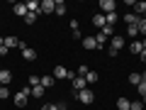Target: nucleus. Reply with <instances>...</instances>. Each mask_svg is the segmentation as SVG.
<instances>
[{
    "mask_svg": "<svg viewBox=\"0 0 146 110\" xmlns=\"http://www.w3.org/2000/svg\"><path fill=\"white\" fill-rule=\"evenodd\" d=\"M29 95H32V86H25V88H20V91L15 93V105H17V108H25Z\"/></svg>",
    "mask_w": 146,
    "mask_h": 110,
    "instance_id": "f257e3e1",
    "label": "nucleus"
},
{
    "mask_svg": "<svg viewBox=\"0 0 146 110\" xmlns=\"http://www.w3.org/2000/svg\"><path fill=\"white\" fill-rule=\"evenodd\" d=\"M78 100H80L83 105H90V103L95 100V93H93L90 88H85V91H80V93H78Z\"/></svg>",
    "mask_w": 146,
    "mask_h": 110,
    "instance_id": "f03ea898",
    "label": "nucleus"
},
{
    "mask_svg": "<svg viewBox=\"0 0 146 110\" xmlns=\"http://www.w3.org/2000/svg\"><path fill=\"white\" fill-rule=\"evenodd\" d=\"M54 10H56V3L54 0H42L39 3V12H44V15H51Z\"/></svg>",
    "mask_w": 146,
    "mask_h": 110,
    "instance_id": "7ed1b4c3",
    "label": "nucleus"
},
{
    "mask_svg": "<svg viewBox=\"0 0 146 110\" xmlns=\"http://www.w3.org/2000/svg\"><path fill=\"white\" fill-rule=\"evenodd\" d=\"M20 49H22V56H25L27 61H34V59H36V52L32 47H27L25 42H20Z\"/></svg>",
    "mask_w": 146,
    "mask_h": 110,
    "instance_id": "20e7f679",
    "label": "nucleus"
},
{
    "mask_svg": "<svg viewBox=\"0 0 146 110\" xmlns=\"http://www.w3.org/2000/svg\"><path fill=\"white\" fill-rule=\"evenodd\" d=\"M88 88V81L83 78V76H76V78H73V91H76V95L80 93V91H85Z\"/></svg>",
    "mask_w": 146,
    "mask_h": 110,
    "instance_id": "39448f33",
    "label": "nucleus"
},
{
    "mask_svg": "<svg viewBox=\"0 0 146 110\" xmlns=\"http://www.w3.org/2000/svg\"><path fill=\"white\" fill-rule=\"evenodd\" d=\"M110 49H115V52L124 49V37H122V34H112V47H110Z\"/></svg>",
    "mask_w": 146,
    "mask_h": 110,
    "instance_id": "423d86ee",
    "label": "nucleus"
},
{
    "mask_svg": "<svg viewBox=\"0 0 146 110\" xmlns=\"http://www.w3.org/2000/svg\"><path fill=\"white\" fill-rule=\"evenodd\" d=\"M54 78H56V81L68 78V68L66 66H54Z\"/></svg>",
    "mask_w": 146,
    "mask_h": 110,
    "instance_id": "0eeeda50",
    "label": "nucleus"
},
{
    "mask_svg": "<svg viewBox=\"0 0 146 110\" xmlns=\"http://www.w3.org/2000/svg\"><path fill=\"white\" fill-rule=\"evenodd\" d=\"M100 10H102L105 15L115 12V0H100Z\"/></svg>",
    "mask_w": 146,
    "mask_h": 110,
    "instance_id": "6e6552de",
    "label": "nucleus"
},
{
    "mask_svg": "<svg viewBox=\"0 0 146 110\" xmlns=\"http://www.w3.org/2000/svg\"><path fill=\"white\" fill-rule=\"evenodd\" d=\"M80 44H83L85 49H90V52H93V49H98V42H95L93 34H90V37H83V39H80Z\"/></svg>",
    "mask_w": 146,
    "mask_h": 110,
    "instance_id": "1a4fd4ad",
    "label": "nucleus"
},
{
    "mask_svg": "<svg viewBox=\"0 0 146 110\" xmlns=\"http://www.w3.org/2000/svg\"><path fill=\"white\" fill-rule=\"evenodd\" d=\"M12 10H15V15H17V17H22V20H25V17H27V12H29L25 3H15V7H12Z\"/></svg>",
    "mask_w": 146,
    "mask_h": 110,
    "instance_id": "9d476101",
    "label": "nucleus"
},
{
    "mask_svg": "<svg viewBox=\"0 0 146 110\" xmlns=\"http://www.w3.org/2000/svg\"><path fill=\"white\" fill-rule=\"evenodd\" d=\"M139 20H141V17L134 15V12H127V15H124V22H127L129 27H139Z\"/></svg>",
    "mask_w": 146,
    "mask_h": 110,
    "instance_id": "9b49d317",
    "label": "nucleus"
},
{
    "mask_svg": "<svg viewBox=\"0 0 146 110\" xmlns=\"http://www.w3.org/2000/svg\"><path fill=\"white\" fill-rule=\"evenodd\" d=\"M10 81H12V71L3 68V71H0V83H3V86H10Z\"/></svg>",
    "mask_w": 146,
    "mask_h": 110,
    "instance_id": "f8f14e48",
    "label": "nucleus"
},
{
    "mask_svg": "<svg viewBox=\"0 0 146 110\" xmlns=\"http://www.w3.org/2000/svg\"><path fill=\"white\" fill-rule=\"evenodd\" d=\"M71 32H73V37H76V39H83V34H80V25H78V20H71Z\"/></svg>",
    "mask_w": 146,
    "mask_h": 110,
    "instance_id": "ddd939ff",
    "label": "nucleus"
},
{
    "mask_svg": "<svg viewBox=\"0 0 146 110\" xmlns=\"http://www.w3.org/2000/svg\"><path fill=\"white\" fill-rule=\"evenodd\" d=\"M117 108H119V110H131V100L122 95V98H117Z\"/></svg>",
    "mask_w": 146,
    "mask_h": 110,
    "instance_id": "4468645a",
    "label": "nucleus"
},
{
    "mask_svg": "<svg viewBox=\"0 0 146 110\" xmlns=\"http://www.w3.org/2000/svg\"><path fill=\"white\" fill-rule=\"evenodd\" d=\"M134 15L146 17V3H134Z\"/></svg>",
    "mask_w": 146,
    "mask_h": 110,
    "instance_id": "2eb2a0df",
    "label": "nucleus"
},
{
    "mask_svg": "<svg viewBox=\"0 0 146 110\" xmlns=\"http://www.w3.org/2000/svg\"><path fill=\"white\" fill-rule=\"evenodd\" d=\"M129 49H131V54H136V56H139V54L144 52V44H141V42H136V39H134V42L129 44Z\"/></svg>",
    "mask_w": 146,
    "mask_h": 110,
    "instance_id": "dca6fc26",
    "label": "nucleus"
},
{
    "mask_svg": "<svg viewBox=\"0 0 146 110\" xmlns=\"http://www.w3.org/2000/svg\"><path fill=\"white\" fill-rule=\"evenodd\" d=\"M117 20H119V17H117V12H110V15H105V25H107V27H115Z\"/></svg>",
    "mask_w": 146,
    "mask_h": 110,
    "instance_id": "f3484780",
    "label": "nucleus"
},
{
    "mask_svg": "<svg viewBox=\"0 0 146 110\" xmlns=\"http://www.w3.org/2000/svg\"><path fill=\"white\" fill-rule=\"evenodd\" d=\"M107 39H110V37L105 34V32H98V34H95V42H98V47H105V44H107Z\"/></svg>",
    "mask_w": 146,
    "mask_h": 110,
    "instance_id": "a211bd4d",
    "label": "nucleus"
},
{
    "mask_svg": "<svg viewBox=\"0 0 146 110\" xmlns=\"http://www.w3.org/2000/svg\"><path fill=\"white\" fill-rule=\"evenodd\" d=\"M93 25L100 27V30H105V15H93Z\"/></svg>",
    "mask_w": 146,
    "mask_h": 110,
    "instance_id": "6ab92c4d",
    "label": "nucleus"
},
{
    "mask_svg": "<svg viewBox=\"0 0 146 110\" xmlns=\"http://www.w3.org/2000/svg\"><path fill=\"white\" fill-rule=\"evenodd\" d=\"M3 47L12 49V47H20V42H17V37H5V44H3Z\"/></svg>",
    "mask_w": 146,
    "mask_h": 110,
    "instance_id": "aec40b11",
    "label": "nucleus"
},
{
    "mask_svg": "<svg viewBox=\"0 0 146 110\" xmlns=\"http://www.w3.org/2000/svg\"><path fill=\"white\" fill-rule=\"evenodd\" d=\"M98 78H100V76H98V73H95V71H88V73H85V81H88V86L98 83Z\"/></svg>",
    "mask_w": 146,
    "mask_h": 110,
    "instance_id": "412c9836",
    "label": "nucleus"
},
{
    "mask_svg": "<svg viewBox=\"0 0 146 110\" xmlns=\"http://www.w3.org/2000/svg\"><path fill=\"white\" fill-rule=\"evenodd\" d=\"M27 10L29 12H39V0H29V3H25Z\"/></svg>",
    "mask_w": 146,
    "mask_h": 110,
    "instance_id": "4be33fe9",
    "label": "nucleus"
},
{
    "mask_svg": "<svg viewBox=\"0 0 146 110\" xmlns=\"http://www.w3.org/2000/svg\"><path fill=\"white\" fill-rule=\"evenodd\" d=\"M36 17H39V12H27V17H25V25H34V22H36Z\"/></svg>",
    "mask_w": 146,
    "mask_h": 110,
    "instance_id": "5701e85b",
    "label": "nucleus"
},
{
    "mask_svg": "<svg viewBox=\"0 0 146 110\" xmlns=\"http://www.w3.org/2000/svg\"><path fill=\"white\" fill-rule=\"evenodd\" d=\"M129 83H131V86H139V83H141V73H134V71H131V73H129Z\"/></svg>",
    "mask_w": 146,
    "mask_h": 110,
    "instance_id": "b1692460",
    "label": "nucleus"
},
{
    "mask_svg": "<svg viewBox=\"0 0 146 110\" xmlns=\"http://www.w3.org/2000/svg\"><path fill=\"white\" fill-rule=\"evenodd\" d=\"M56 15H66V3H61V0H56Z\"/></svg>",
    "mask_w": 146,
    "mask_h": 110,
    "instance_id": "393cba45",
    "label": "nucleus"
},
{
    "mask_svg": "<svg viewBox=\"0 0 146 110\" xmlns=\"http://www.w3.org/2000/svg\"><path fill=\"white\" fill-rule=\"evenodd\" d=\"M88 71H90V68H88V64H80V66L76 68V76H83V78H85V73H88Z\"/></svg>",
    "mask_w": 146,
    "mask_h": 110,
    "instance_id": "a878e982",
    "label": "nucleus"
},
{
    "mask_svg": "<svg viewBox=\"0 0 146 110\" xmlns=\"http://www.w3.org/2000/svg\"><path fill=\"white\" fill-rule=\"evenodd\" d=\"M44 91H46L44 86H34V88H32V95H34V98H42V95H44Z\"/></svg>",
    "mask_w": 146,
    "mask_h": 110,
    "instance_id": "bb28decb",
    "label": "nucleus"
},
{
    "mask_svg": "<svg viewBox=\"0 0 146 110\" xmlns=\"http://www.w3.org/2000/svg\"><path fill=\"white\" fill-rule=\"evenodd\" d=\"M42 86L44 88H51L54 86V76H42Z\"/></svg>",
    "mask_w": 146,
    "mask_h": 110,
    "instance_id": "cd10ccee",
    "label": "nucleus"
},
{
    "mask_svg": "<svg viewBox=\"0 0 146 110\" xmlns=\"http://www.w3.org/2000/svg\"><path fill=\"white\" fill-rule=\"evenodd\" d=\"M136 91H139V95H141V100H146V81H141V83L136 86Z\"/></svg>",
    "mask_w": 146,
    "mask_h": 110,
    "instance_id": "c85d7f7f",
    "label": "nucleus"
},
{
    "mask_svg": "<svg viewBox=\"0 0 146 110\" xmlns=\"http://www.w3.org/2000/svg\"><path fill=\"white\" fill-rule=\"evenodd\" d=\"M29 86L32 88H34V86H42V76H34V73H32L29 76Z\"/></svg>",
    "mask_w": 146,
    "mask_h": 110,
    "instance_id": "c756f323",
    "label": "nucleus"
},
{
    "mask_svg": "<svg viewBox=\"0 0 146 110\" xmlns=\"http://www.w3.org/2000/svg\"><path fill=\"white\" fill-rule=\"evenodd\" d=\"M136 34H139V27H127V37H131V42H134Z\"/></svg>",
    "mask_w": 146,
    "mask_h": 110,
    "instance_id": "7c9ffc66",
    "label": "nucleus"
},
{
    "mask_svg": "<svg viewBox=\"0 0 146 110\" xmlns=\"http://www.w3.org/2000/svg\"><path fill=\"white\" fill-rule=\"evenodd\" d=\"M7 98H10V88L3 86V88H0V100H7Z\"/></svg>",
    "mask_w": 146,
    "mask_h": 110,
    "instance_id": "2f4dec72",
    "label": "nucleus"
},
{
    "mask_svg": "<svg viewBox=\"0 0 146 110\" xmlns=\"http://www.w3.org/2000/svg\"><path fill=\"white\" fill-rule=\"evenodd\" d=\"M139 34L146 37V17H141V20H139Z\"/></svg>",
    "mask_w": 146,
    "mask_h": 110,
    "instance_id": "473e14b6",
    "label": "nucleus"
},
{
    "mask_svg": "<svg viewBox=\"0 0 146 110\" xmlns=\"http://www.w3.org/2000/svg\"><path fill=\"white\" fill-rule=\"evenodd\" d=\"M131 110H144V100H134L131 103Z\"/></svg>",
    "mask_w": 146,
    "mask_h": 110,
    "instance_id": "72a5a7b5",
    "label": "nucleus"
},
{
    "mask_svg": "<svg viewBox=\"0 0 146 110\" xmlns=\"http://www.w3.org/2000/svg\"><path fill=\"white\" fill-rule=\"evenodd\" d=\"M42 110H58V103H56V105H54V103H49V105H44Z\"/></svg>",
    "mask_w": 146,
    "mask_h": 110,
    "instance_id": "f704fd0d",
    "label": "nucleus"
},
{
    "mask_svg": "<svg viewBox=\"0 0 146 110\" xmlns=\"http://www.w3.org/2000/svg\"><path fill=\"white\" fill-rule=\"evenodd\" d=\"M7 52H10L7 47H0V56H7Z\"/></svg>",
    "mask_w": 146,
    "mask_h": 110,
    "instance_id": "c9c22d12",
    "label": "nucleus"
},
{
    "mask_svg": "<svg viewBox=\"0 0 146 110\" xmlns=\"http://www.w3.org/2000/svg\"><path fill=\"white\" fill-rule=\"evenodd\" d=\"M139 59H141V61H144V64H146V49H144V52H141V54H139Z\"/></svg>",
    "mask_w": 146,
    "mask_h": 110,
    "instance_id": "e433bc0d",
    "label": "nucleus"
},
{
    "mask_svg": "<svg viewBox=\"0 0 146 110\" xmlns=\"http://www.w3.org/2000/svg\"><path fill=\"white\" fill-rule=\"evenodd\" d=\"M58 110H68V108H66V105H63V103H58Z\"/></svg>",
    "mask_w": 146,
    "mask_h": 110,
    "instance_id": "4c0bfd02",
    "label": "nucleus"
},
{
    "mask_svg": "<svg viewBox=\"0 0 146 110\" xmlns=\"http://www.w3.org/2000/svg\"><path fill=\"white\" fill-rule=\"evenodd\" d=\"M3 44H5V37H0V47H3Z\"/></svg>",
    "mask_w": 146,
    "mask_h": 110,
    "instance_id": "58836bf2",
    "label": "nucleus"
},
{
    "mask_svg": "<svg viewBox=\"0 0 146 110\" xmlns=\"http://www.w3.org/2000/svg\"><path fill=\"white\" fill-rule=\"evenodd\" d=\"M141 81H146V71H144V73H141Z\"/></svg>",
    "mask_w": 146,
    "mask_h": 110,
    "instance_id": "ea45409f",
    "label": "nucleus"
},
{
    "mask_svg": "<svg viewBox=\"0 0 146 110\" xmlns=\"http://www.w3.org/2000/svg\"><path fill=\"white\" fill-rule=\"evenodd\" d=\"M141 44H144V49H146V39H144V42H141Z\"/></svg>",
    "mask_w": 146,
    "mask_h": 110,
    "instance_id": "a19ab883",
    "label": "nucleus"
},
{
    "mask_svg": "<svg viewBox=\"0 0 146 110\" xmlns=\"http://www.w3.org/2000/svg\"><path fill=\"white\" fill-rule=\"evenodd\" d=\"M144 110H146V100H144Z\"/></svg>",
    "mask_w": 146,
    "mask_h": 110,
    "instance_id": "79ce46f5",
    "label": "nucleus"
},
{
    "mask_svg": "<svg viewBox=\"0 0 146 110\" xmlns=\"http://www.w3.org/2000/svg\"><path fill=\"white\" fill-rule=\"evenodd\" d=\"M0 88H3V83H0Z\"/></svg>",
    "mask_w": 146,
    "mask_h": 110,
    "instance_id": "37998d69",
    "label": "nucleus"
},
{
    "mask_svg": "<svg viewBox=\"0 0 146 110\" xmlns=\"http://www.w3.org/2000/svg\"><path fill=\"white\" fill-rule=\"evenodd\" d=\"M0 71H3V68H0Z\"/></svg>",
    "mask_w": 146,
    "mask_h": 110,
    "instance_id": "c03bdc74",
    "label": "nucleus"
}]
</instances>
